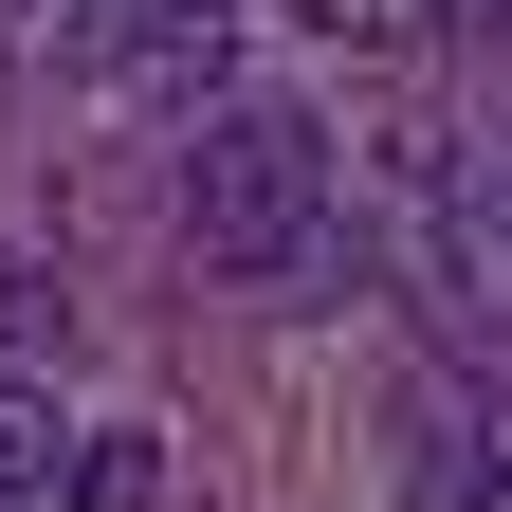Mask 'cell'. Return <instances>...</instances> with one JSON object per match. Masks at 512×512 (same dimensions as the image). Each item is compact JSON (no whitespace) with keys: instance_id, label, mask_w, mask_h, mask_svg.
<instances>
[{"instance_id":"obj_8","label":"cell","mask_w":512,"mask_h":512,"mask_svg":"<svg viewBox=\"0 0 512 512\" xmlns=\"http://www.w3.org/2000/svg\"><path fill=\"white\" fill-rule=\"evenodd\" d=\"M0 512H19V494H0Z\"/></svg>"},{"instance_id":"obj_7","label":"cell","mask_w":512,"mask_h":512,"mask_svg":"<svg viewBox=\"0 0 512 512\" xmlns=\"http://www.w3.org/2000/svg\"><path fill=\"white\" fill-rule=\"evenodd\" d=\"M458 19H476V0H458Z\"/></svg>"},{"instance_id":"obj_2","label":"cell","mask_w":512,"mask_h":512,"mask_svg":"<svg viewBox=\"0 0 512 512\" xmlns=\"http://www.w3.org/2000/svg\"><path fill=\"white\" fill-rule=\"evenodd\" d=\"M74 55L128 74V92H165L183 128H202L238 92V0H74Z\"/></svg>"},{"instance_id":"obj_6","label":"cell","mask_w":512,"mask_h":512,"mask_svg":"<svg viewBox=\"0 0 512 512\" xmlns=\"http://www.w3.org/2000/svg\"><path fill=\"white\" fill-rule=\"evenodd\" d=\"M494 165H512V128H494Z\"/></svg>"},{"instance_id":"obj_1","label":"cell","mask_w":512,"mask_h":512,"mask_svg":"<svg viewBox=\"0 0 512 512\" xmlns=\"http://www.w3.org/2000/svg\"><path fill=\"white\" fill-rule=\"evenodd\" d=\"M183 238H202V275H238V293L330 311V293H348V165H330V110L220 92L202 147H183Z\"/></svg>"},{"instance_id":"obj_3","label":"cell","mask_w":512,"mask_h":512,"mask_svg":"<svg viewBox=\"0 0 512 512\" xmlns=\"http://www.w3.org/2000/svg\"><path fill=\"white\" fill-rule=\"evenodd\" d=\"M403 494L421 512H512V458H476L458 403H403Z\"/></svg>"},{"instance_id":"obj_4","label":"cell","mask_w":512,"mask_h":512,"mask_svg":"<svg viewBox=\"0 0 512 512\" xmlns=\"http://www.w3.org/2000/svg\"><path fill=\"white\" fill-rule=\"evenodd\" d=\"M37 348H74V293H55L19 238H0V366H37Z\"/></svg>"},{"instance_id":"obj_5","label":"cell","mask_w":512,"mask_h":512,"mask_svg":"<svg viewBox=\"0 0 512 512\" xmlns=\"http://www.w3.org/2000/svg\"><path fill=\"white\" fill-rule=\"evenodd\" d=\"M74 512H165V458H147V439H74Z\"/></svg>"}]
</instances>
